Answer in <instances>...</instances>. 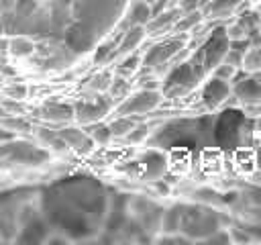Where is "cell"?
Instances as JSON below:
<instances>
[{"mask_svg":"<svg viewBox=\"0 0 261 245\" xmlns=\"http://www.w3.org/2000/svg\"><path fill=\"white\" fill-rule=\"evenodd\" d=\"M222 225V214L208 206H184L179 231L192 241H204L208 235L218 231Z\"/></svg>","mask_w":261,"mask_h":245,"instance_id":"1","label":"cell"},{"mask_svg":"<svg viewBox=\"0 0 261 245\" xmlns=\"http://www.w3.org/2000/svg\"><path fill=\"white\" fill-rule=\"evenodd\" d=\"M228 47H230V39L226 35V29H216L208 41L204 43V47L200 49V59H202V69H214L218 63L224 61L226 53H228Z\"/></svg>","mask_w":261,"mask_h":245,"instance_id":"2","label":"cell"},{"mask_svg":"<svg viewBox=\"0 0 261 245\" xmlns=\"http://www.w3.org/2000/svg\"><path fill=\"white\" fill-rule=\"evenodd\" d=\"M234 212H241L239 220L243 223H261V186H245L234 198Z\"/></svg>","mask_w":261,"mask_h":245,"instance_id":"3","label":"cell"},{"mask_svg":"<svg viewBox=\"0 0 261 245\" xmlns=\"http://www.w3.org/2000/svg\"><path fill=\"white\" fill-rule=\"evenodd\" d=\"M159 92L157 90H141L133 96H128L120 106H118V114H139V112H147L153 110L159 104Z\"/></svg>","mask_w":261,"mask_h":245,"instance_id":"4","label":"cell"},{"mask_svg":"<svg viewBox=\"0 0 261 245\" xmlns=\"http://www.w3.org/2000/svg\"><path fill=\"white\" fill-rule=\"evenodd\" d=\"M230 86L226 80H220V78H210L204 86V92H202V98H204V104L214 108V106H220L228 96H230Z\"/></svg>","mask_w":261,"mask_h":245,"instance_id":"5","label":"cell"},{"mask_svg":"<svg viewBox=\"0 0 261 245\" xmlns=\"http://www.w3.org/2000/svg\"><path fill=\"white\" fill-rule=\"evenodd\" d=\"M232 94L243 104H259L261 102V78H245L234 84Z\"/></svg>","mask_w":261,"mask_h":245,"instance_id":"6","label":"cell"},{"mask_svg":"<svg viewBox=\"0 0 261 245\" xmlns=\"http://www.w3.org/2000/svg\"><path fill=\"white\" fill-rule=\"evenodd\" d=\"M181 16V8H173V10H161L159 14L151 16V20L145 24V31L149 33H157L163 29H169L177 22V18Z\"/></svg>","mask_w":261,"mask_h":245,"instance_id":"7","label":"cell"},{"mask_svg":"<svg viewBox=\"0 0 261 245\" xmlns=\"http://www.w3.org/2000/svg\"><path fill=\"white\" fill-rule=\"evenodd\" d=\"M143 37H145V27L143 24H135V27H130L126 33H124V37H122V41H120V45H118V53H130L141 41H143Z\"/></svg>","mask_w":261,"mask_h":245,"instance_id":"8","label":"cell"},{"mask_svg":"<svg viewBox=\"0 0 261 245\" xmlns=\"http://www.w3.org/2000/svg\"><path fill=\"white\" fill-rule=\"evenodd\" d=\"M181 47L179 41H173V43H167V45H159V47H153L149 51V55L145 57V65H155V63H161L165 61L169 55H173L177 49Z\"/></svg>","mask_w":261,"mask_h":245,"instance_id":"9","label":"cell"},{"mask_svg":"<svg viewBox=\"0 0 261 245\" xmlns=\"http://www.w3.org/2000/svg\"><path fill=\"white\" fill-rule=\"evenodd\" d=\"M151 16H153V10H151V6H149L147 0L135 2L133 8H130V12H128V24L130 27H135V24H143L145 27L151 20Z\"/></svg>","mask_w":261,"mask_h":245,"instance_id":"10","label":"cell"},{"mask_svg":"<svg viewBox=\"0 0 261 245\" xmlns=\"http://www.w3.org/2000/svg\"><path fill=\"white\" fill-rule=\"evenodd\" d=\"M181 214H184V206H173V208H169L167 212H163L161 229H163L165 233H175V231H179Z\"/></svg>","mask_w":261,"mask_h":245,"instance_id":"11","label":"cell"},{"mask_svg":"<svg viewBox=\"0 0 261 245\" xmlns=\"http://www.w3.org/2000/svg\"><path fill=\"white\" fill-rule=\"evenodd\" d=\"M135 120L130 118V114H120L116 120H112L108 127L112 131V137H126L133 129H135Z\"/></svg>","mask_w":261,"mask_h":245,"instance_id":"12","label":"cell"},{"mask_svg":"<svg viewBox=\"0 0 261 245\" xmlns=\"http://www.w3.org/2000/svg\"><path fill=\"white\" fill-rule=\"evenodd\" d=\"M243 67L247 71H261V45H253L245 51V57H243Z\"/></svg>","mask_w":261,"mask_h":245,"instance_id":"13","label":"cell"},{"mask_svg":"<svg viewBox=\"0 0 261 245\" xmlns=\"http://www.w3.org/2000/svg\"><path fill=\"white\" fill-rule=\"evenodd\" d=\"M8 49H10V53L16 55V57H27V55L33 53L35 45H33V41H29L27 37H14V39L8 43Z\"/></svg>","mask_w":261,"mask_h":245,"instance_id":"14","label":"cell"},{"mask_svg":"<svg viewBox=\"0 0 261 245\" xmlns=\"http://www.w3.org/2000/svg\"><path fill=\"white\" fill-rule=\"evenodd\" d=\"M200 18H202V12H200V8H196V10H188L186 14H181V16L177 18V22H175L173 27H175V31L184 33V31H188V29L196 27V24L200 22Z\"/></svg>","mask_w":261,"mask_h":245,"instance_id":"15","label":"cell"},{"mask_svg":"<svg viewBox=\"0 0 261 245\" xmlns=\"http://www.w3.org/2000/svg\"><path fill=\"white\" fill-rule=\"evenodd\" d=\"M243 0H212V4H208L204 10H208L210 14H224V12H232Z\"/></svg>","mask_w":261,"mask_h":245,"instance_id":"16","label":"cell"},{"mask_svg":"<svg viewBox=\"0 0 261 245\" xmlns=\"http://www.w3.org/2000/svg\"><path fill=\"white\" fill-rule=\"evenodd\" d=\"M212 74H214V78H220V80L230 82V80L234 78V74H237V67L230 65V63H226V61H222V63H218V65L214 67Z\"/></svg>","mask_w":261,"mask_h":245,"instance_id":"17","label":"cell"},{"mask_svg":"<svg viewBox=\"0 0 261 245\" xmlns=\"http://www.w3.org/2000/svg\"><path fill=\"white\" fill-rule=\"evenodd\" d=\"M59 137L69 145H82V141H86L84 133L82 131H73V129H65L63 133H59Z\"/></svg>","mask_w":261,"mask_h":245,"instance_id":"18","label":"cell"},{"mask_svg":"<svg viewBox=\"0 0 261 245\" xmlns=\"http://www.w3.org/2000/svg\"><path fill=\"white\" fill-rule=\"evenodd\" d=\"M147 135H149V127H147V125H135V129L126 135V141H128V143H139V141H143Z\"/></svg>","mask_w":261,"mask_h":245,"instance_id":"19","label":"cell"},{"mask_svg":"<svg viewBox=\"0 0 261 245\" xmlns=\"http://www.w3.org/2000/svg\"><path fill=\"white\" fill-rule=\"evenodd\" d=\"M90 135H92L94 141H98V143H106V141L112 137V131H110V127H94V131H92Z\"/></svg>","mask_w":261,"mask_h":245,"instance_id":"20","label":"cell"},{"mask_svg":"<svg viewBox=\"0 0 261 245\" xmlns=\"http://www.w3.org/2000/svg\"><path fill=\"white\" fill-rule=\"evenodd\" d=\"M179 8H181L184 12H188V10L200 8V4H198V0H179Z\"/></svg>","mask_w":261,"mask_h":245,"instance_id":"21","label":"cell"},{"mask_svg":"<svg viewBox=\"0 0 261 245\" xmlns=\"http://www.w3.org/2000/svg\"><path fill=\"white\" fill-rule=\"evenodd\" d=\"M137 61H139V57H137V55H130V57L122 63V67H120V69H124V71H133V69L137 67Z\"/></svg>","mask_w":261,"mask_h":245,"instance_id":"22","label":"cell"},{"mask_svg":"<svg viewBox=\"0 0 261 245\" xmlns=\"http://www.w3.org/2000/svg\"><path fill=\"white\" fill-rule=\"evenodd\" d=\"M198 4H200V10H202V8H206L208 4H212V0H198Z\"/></svg>","mask_w":261,"mask_h":245,"instance_id":"23","label":"cell"},{"mask_svg":"<svg viewBox=\"0 0 261 245\" xmlns=\"http://www.w3.org/2000/svg\"><path fill=\"white\" fill-rule=\"evenodd\" d=\"M257 167L261 169V147L257 149Z\"/></svg>","mask_w":261,"mask_h":245,"instance_id":"24","label":"cell"},{"mask_svg":"<svg viewBox=\"0 0 261 245\" xmlns=\"http://www.w3.org/2000/svg\"><path fill=\"white\" fill-rule=\"evenodd\" d=\"M253 180H255V182H257V184H259V186H261V169H259V172H257V174H255V178H253Z\"/></svg>","mask_w":261,"mask_h":245,"instance_id":"25","label":"cell"}]
</instances>
